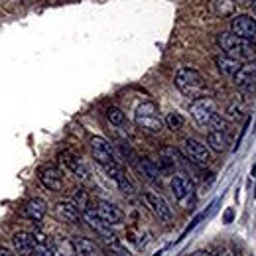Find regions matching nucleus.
Segmentation results:
<instances>
[{
	"label": "nucleus",
	"mask_w": 256,
	"mask_h": 256,
	"mask_svg": "<svg viewBox=\"0 0 256 256\" xmlns=\"http://www.w3.org/2000/svg\"><path fill=\"white\" fill-rule=\"evenodd\" d=\"M71 203L77 207V211L85 213L89 209V193L85 192V190H77V192L73 193V201Z\"/></svg>",
	"instance_id": "25"
},
{
	"label": "nucleus",
	"mask_w": 256,
	"mask_h": 256,
	"mask_svg": "<svg viewBox=\"0 0 256 256\" xmlns=\"http://www.w3.org/2000/svg\"><path fill=\"white\" fill-rule=\"evenodd\" d=\"M116 256H132V254L126 252V250H122V248H116Z\"/></svg>",
	"instance_id": "33"
},
{
	"label": "nucleus",
	"mask_w": 256,
	"mask_h": 256,
	"mask_svg": "<svg viewBox=\"0 0 256 256\" xmlns=\"http://www.w3.org/2000/svg\"><path fill=\"white\" fill-rule=\"evenodd\" d=\"M184 150H186L188 158L193 160L195 164H199V166L211 164V150H209V146H205L203 142H199L195 138H188L184 142Z\"/></svg>",
	"instance_id": "8"
},
{
	"label": "nucleus",
	"mask_w": 256,
	"mask_h": 256,
	"mask_svg": "<svg viewBox=\"0 0 256 256\" xmlns=\"http://www.w3.org/2000/svg\"><path fill=\"white\" fill-rule=\"evenodd\" d=\"M34 256H54V252H52V248L48 244H36Z\"/></svg>",
	"instance_id": "29"
},
{
	"label": "nucleus",
	"mask_w": 256,
	"mask_h": 256,
	"mask_svg": "<svg viewBox=\"0 0 256 256\" xmlns=\"http://www.w3.org/2000/svg\"><path fill=\"white\" fill-rule=\"evenodd\" d=\"M91 154H93V158H95L100 166H108V164L114 162L110 144H108L104 138H100V136L91 138Z\"/></svg>",
	"instance_id": "12"
},
{
	"label": "nucleus",
	"mask_w": 256,
	"mask_h": 256,
	"mask_svg": "<svg viewBox=\"0 0 256 256\" xmlns=\"http://www.w3.org/2000/svg\"><path fill=\"white\" fill-rule=\"evenodd\" d=\"M207 142H209V148L215 150V152H224L226 146H228V136L223 130H211L209 136H207Z\"/></svg>",
	"instance_id": "19"
},
{
	"label": "nucleus",
	"mask_w": 256,
	"mask_h": 256,
	"mask_svg": "<svg viewBox=\"0 0 256 256\" xmlns=\"http://www.w3.org/2000/svg\"><path fill=\"white\" fill-rule=\"evenodd\" d=\"M192 256H213L211 252H207V250H197V252H193Z\"/></svg>",
	"instance_id": "32"
},
{
	"label": "nucleus",
	"mask_w": 256,
	"mask_h": 256,
	"mask_svg": "<svg viewBox=\"0 0 256 256\" xmlns=\"http://www.w3.org/2000/svg\"><path fill=\"white\" fill-rule=\"evenodd\" d=\"M250 2H252V4H254V8H256V0H250Z\"/></svg>",
	"instance_id": "34"
},
{
	"label": "nucleus",
	"mask_w": 256,
	"mask_h": 256,
	"mask_svg": "<svg viewBox=\"0 0 256 256\" xmlns=\"http://www.w3.org/2000/svg\"><path fill=\"white\" fill-rule=\"evenodd\" d=\"M46 211H48V205H46V201L44 199H30L26 205H24V217H28L30 221H42L44 219V215H46Z\"/></svg>",
	"instance_id": "17"
},
{
	"label": "nucleus",
	"mask_w": 256,
	"mask_h": 256,
	"mask_svg": "<svg viewBox=\"0 0 256 256\" xmlns=\"http://www.w3.org/2000/svg\"><path fill=\"white\" fill-rule=\"evenodd\" d=\"M56 217L62 221V223H77L79 221V211H77V207L73 205V203H65V201H62V203H58L56 205Z\"/></svg>",
	"instance_id": "18"
},
{
	"label": "nucleus",
	"mask_w": 256,
	"mask_h": 256,
	"mask_svg": "<svg viewBox=\"0 0 256 256\" xmlns=\"http://www.w3.org/2000/svg\"><path fill=\"white\" fill-rule=\"evenodd\" d=\"M104 170L108 172V176L118 184V188H120V192L124 193V195H134V186H132V182L128 180V176H124V172L112 162V164H108V166H104Z\"/></svg>",
	"instance_id": "16"
},
{
	"label": "nucleus",
	"mask_w": 256,
	"mask_h": 256,
	"mask_svg": "<svg viewBox=\"0 0 256 256\" xmlns=\"http://www.w3.org/2000/svg\"><path fill=\"white\" fill-rule=\"evenodd\" d=\"M166 124H168V128H172V130L176 132V130H182V128H184L186 118H184L180 112H170V114L166 116Z\"/></svg>",
	"instance_id": "27"
},
{
	"label": "nucleus",
	"mask_w": 256,
	"mask_h": 256,
	"mask_svg": "<svg viewBox=\"0 0 256 256\" xmlns=\"http://www.w3.org/2000/svg\"><path fill=\"white\" fill-rule=\"evenodd\" d=\"M215 64H217L219 71H221L223 75H234V73H236V69L242 65L238 60L228 58V56H224V54H221V56H217V58H215Z\"/></svg>",
	"instance_id": "20"
},
{
	"label": "nucleus",
	"mask_w": 256,
	"mask_h": 256,
	"mask_svg": "<svg viewBox=\"0 0 256 256\" xmlns=\"http://www.w3.org/2000/svg\"><path fill=\"white\" fill-rule=\"evenodd\" d=\"M230 32L234 36H238L240 40L248 42V44H256V20L246 16V14H240V16H234L232 22H230Z\"/></svg>",
	"instance_id": "6"
},
{
	"label": "nucleus",
	"mask_w": 256,
	"mask_h": 256,
	"mask_svg": "<svg viewBox=\"0 0 256 256\" xmlns=\"http://www.w3.org/2000/svg\"><path fill=\"white\" fill-rule=\"evenodd\" d=\"M40 182L44 184V188H48L50 192H62L64 190V176L58 168L54 166H44L40 168Z\"/></svg>",
	"instance_id": "11"
},
{
	"label": "nucleus",
	"mask_w": 256,
	"mask_h": 256,
	"mask_svg": "<svg viewBox=\"0 0 256 256\" xmlns=\"http://www.w3.org/2000/svg\"><path fill=\"white\" fill-rule=\"evenodd\" d=\"M136 168L150 180V182H154V184H160V178H158V170L150 164L148 160H138L136 162Z\"/></svg>",
	"instance_id": "23"
},
{
	"label": "nucleus",
	"mask_w": 256,
	"mask_h": 256,
	"mask_svg": "<svg viewBox=\"0 0 256 256\" xmlns=\"http://www.w3.org/2000/svg\"><path fill=\"white\" fill-rule=\"evenodd\" d=\"M172 192L176 201L182 205V207H192L193 199H195V188H193V182L186 176V174H176L172 178Z\"/></svg>",
	"instance_id": "4"
},
{
	"label": "nucleus",
	"mask_w": 256,
	"mask_h": 256,
	"mask_svg": "<svg viewBox=\"0 0 256 256\" xmlns=\"http://www.w3.org/2000/svg\"><path fill=\"white\" fill-rule=\"evenodd\" d=\"M156 256H160V254H156Z\"/></svg>",
	"instance_id": "35"
},
{
	"label": "nucleus",
	"mask_w": 256,
	"mask_h": 256,
	"mask_svg": "<svg viewBox=\"0 0 256 256\" xmlns=\"http://www.w3.org/2000/svg\"><path fill=\"white\" fill-rule=\"evenodd\" d=\"M96 213H98V217L104 221L106 224H122L124 223V213L114 205V203H110V201H104V199H100V201H96Z\"/></svg>",
	"instance_id": "10"
},
{
	"label": "nucleus",
	"mask_w": 256,
	"mask_h": 256,
	"mask_svg": "<svg viewBox=\"0 0 256 256\" xmlns=\"http://www.w3.org/2000/svg\"><path fill=\"white\" fill-rule=\"evenodd\" d=\"M209 6H211V10H213V14L219 16V18L230 16V14L234 12V8H236L234 0H211Z\"/></svg>",
	"instance_id": "22"
},
{
	"label": "nucleus",
	"mask_w": 256,
	"mask_h": 256,
	"mask_svg": "<svg viewBox=\"0 0 256 256\" xmlns=\"http://www.w3.org/2000/svg\"><path fill=\"white\" fill-rule=\"evenodd\" d=\"M215 256H234V252H232L230 248H221Z\"/></svg>",
	"instance_id": "30"
},
{
	"label": "nucleus",
	"mask_w": 256,
	"mask_h": 256,
	"mask_svg": "<svg viewBox=\"0 0 256 256\" xmlns=\"http://www.w3.org/2000/svg\"><path fill=\"white\" fill-rule=\"evenodd\" d=\"M60 158H62V162H64L65 166H67L81 182H87V180H89V168H87V164L81 160L77 154H73V152H62Z\"/></svg>",
	"instance_id": "13"
},
{
	"label": "nucleus",
	"mask_w": 256,
	"mask_h": 256,
	"mask_svg": "<svg viewBox=\"0 0 256 256\" xmlns=\"http://www.w3.org/2000/svg\"><path fill=\"white\" fill-rule=\"evenodd\" d=\"M144 199H146L148 207L154 211V215H156L160 221H164V223H170V221L174 219V213H172V209H170L168 201L162 197L160 193L146 192V193H144Z\"/></svg>",
	"instance_id": "9"
},
{
	"label": "nucleus",
	"mask_w": 256,
	"mask_h": 256,
	"mask_svg": "<svg viewBox=\"0 0 256 256\" xmlns=\"http://www.w3.org/2000/svg\"><path fill=\"white\" fill-rule=\"evenodd\" d=\"M83 219H85V223L89 224L104 242H108V244H116V236H114V232H112V226L106 224L100 217H98L96 209H87V211L83 213Z\"/></svg>",
	"instance_id": "7"
},
{
	"label": "nucleus",
	"mask_w": 256,
	"mask_h": 256,
	"mask_svg": "<svg viewBox=\"0 0 256 256\" xmlns=\"http://www.w3.org/2000/svg\"><path fill=\"white\" fill-rule=\"evenodd\" d=\"M12 244H14V250L20 256H32L34 248H36V240L30 232L26 230H20L12 236Z\"/></svg>",
	"instance_id": "14"
},
{
	"label": "nucleus",
	"mask_w": 256,
	"mask_h": 256,
	"mask_svg": "<svg viewBox=\"0 0 256 256\" xmlns=\"http://www.w3.org/2000/svg\"><path fill=\"white\" fill-rule=\"evenodd\" d=\"M136 124L148 134H160L164 130L160 114H158V104L156 102H144L142 106H138L136 114H134Z\"/></svg>",
	"instance_id": "3"
},
{
	"label": "nucleus",
	"mask_w": 256,
	"mask_h": 256,
	"mask_svg": "<svg viewBox=\"0 0 256 256\" xmlns=\"http://www.w3.org/2000/svg\"><path fill=\"white\" fill-rule=\"evenodd\" d=\"M176 87L190 98H201L207 91L203 75L197 69H192V67H182L176 73Z\"/></svg>",
	"instance_id": "1"
},
{
	"label": "nucleus",
	"mask_w": 256,
	"mask_h": 256,
	"mask_svg": "<svg viewBox=\"0 0 256 256\" xmlns=\"http://www.w3.org/2000/svg\"><path fill=\"white\" fill-rule=\"evenodd\" d=\"M106 118H108V122L114 124V126L124 124V112H122L118 106H108V108H106Z\"/></svg>",
	"instance_id": "26"
},
{
	"label": "nucleus",
	"mask_w": 256,
	"mask_h": 256,
	"mask_svg": "<svg viewBox=\"0 0 256 256\" xmlns=\"http://www.w3.org/2000/svg\"><path fill=\"white\" fill-rule=\"evenodd\" d=\"M217 114V102L211 96L195 98L192 104V116L199 126H209L211 118Z\"/></svg>",
	"instance_id": "5"
},
{
	"label": "nucleus",
	"mask_w": 256,
	"mask_h": 256,
	"mask_svg": "<svg viewBox=\"0 0 256 256\" xmlns=\"http://www.w3.org/2000/svg\"><path fill=\"white\" fill-rule=\"evenodd\" d=\"M0 256H16L12 250H8V248H4V246H0Z\"/></svg>",
	"instance_id": "31"
},
{
	"label": "nucleus",
	"mask_w": 256,
	"mask_h": 256,
	"mask_svg": "<svg viewBox=\"0 0 256 256\" xmlns=\"http://www.w3.org/2000/svg\"><path fill=\"white\" fill-rule=\"evenodd\" d=\"M73 246H75V252L81 256H95L98 252V246L96 242H93L91 238H85V236H79L73 240Z\"/></svg>",
	"instance_id": "21"
},
{
	"label": "nucleus",
	"mask_w": 256,
	"mask_h": 256,
	"mask_svg": "<svg viewBox=\"0 0 256 256\" xmlns=\"http://www.w3.org/2000/svg\"><path fill=\"white\" fill-rule=\"evenodd\" d=\"M232 79H234V85L236 87H242V89L244 87H250L256 79V64H252V62L242 64L236 69V73L232 75Z\"/></svg>",
	"instance_id": "15"
},
{
	"label": "nucleus",
	"mask_w": 256,
	"mask_h": 256,
	"mask_svg": "<svg viewBox=\"0 0 256 256\" xmlns=\"http://www.w3.org/2000/svg\"><path fill=\"white\" fill-rule=\"evenodd\" d=\"M209 126H213V130H226V120H224L223 116H219V114H215L213 118H211V122H209Z\"/></svg>",
	"instance_id": "28"
},
{
	"label": "nucleus",
	"mask_w": 256,
	"mask_h": 256,
	"mask_svg": "<svg viewBox=\"0 0 256 256\" xmlns=\"http://www.w3.org/2000/svg\"><path fill=\"white\" fill-rule=\"evenodd\" d=\"M217 42H219V48L223 50L224 56L234 58V60H238V62H242V60L254 56V52H252V44L240 40L238 36H234L232 32L219 34V40H217Z\"/></svg>",
	"instance_id": "2"
},
{
	"label": "nucleus",
	"mask_w": 256,
	"mask_h": 256,
	"mask_svg": "<svg viewBox=\"0 0 256 256\" xmlns=\"http://www.w3.org/2000/svg\"><path fill=\"white\" fill-rule=\"evenodd\" d=\"M52 252H54V256H75L77 254L73 242H69V240H58V242L54 244Z\"/></svg>",
	"instance_id": "24"
}]
</instances>
